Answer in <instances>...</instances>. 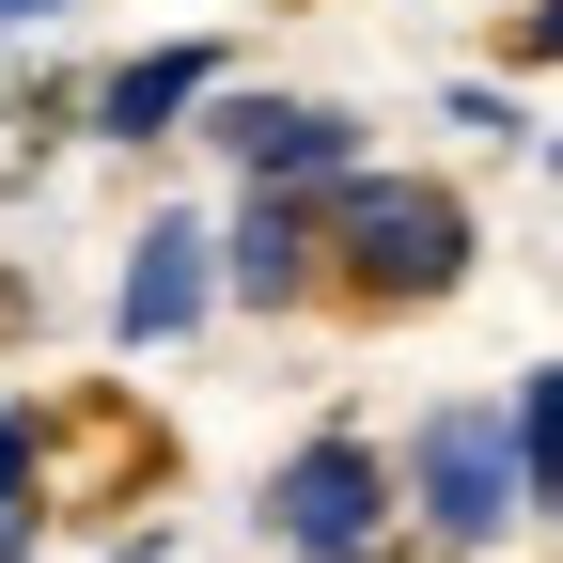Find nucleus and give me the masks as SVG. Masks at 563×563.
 Segmentation results:
<instances>
[{
  "label": "nucleus",
  "mask_w": 563,
  "mask_h": 563,
  "mask_svg": "<svg viewBox=\"0 0 563 563\" xmlns=\"http://www.w3.org/2000/svg\"><path fill=\"white\" fill-rule=\"evenodd\" d=\"M407 470H422V532H439V548H485V532L532 501V439H517V407H439Z\"/></svg>",
  "instance_id": "nucleus-1"
},
{
  "label": "nucleus",
  "mask_w": 563,
  "mask_h": 563,
  "mask_svg": "<svg viewBox=\"0 0 563 563\" xmlns=\"http://www.w3.org/2000/svg\"><path fill=\"white\" fill-rule=\"evenodd\" d=\"M329 235H344V266H361L376 298H439V282L470 266V220H454L439 188H407V173H344Z\"/></svg>",
  "instance_id": "nucleus-2"
},
{
  "label": "nucleus",
  "mask_w": 563,
  "mask_h": 563,
  "mask_svg": "<svg viewBox=\"0 0 563 563\" xmlns=\"http://www.w3.org/2000/svg\"><path fill=\"white\" fill-rule=\"evenodd\" d=\"M376 517H391V470H376L361 439H313V454H282V470H266V532L298 548V563H344Z\"/></svg>",
  "instance_id": "nucleus-3"
},
{
  "label": "nucleus",
  "mask_w": 563,
  "mask_h": 563,
  "mask_svg": "<svg viewBox=\"0 0 563 563\" xmlns=\"http://www.w3.org/2000/svg\"><path fill=\"white\" fill-rule=\"evenodd\" d=\"M220 141L251 157V188H313V173H344V157H361V125H344V110H313V95H220Z\"/></svg>",
  "instance_id": "nucleus-4"
},
{
  "label": "nucleus",
  "mask_w": 563,
  "mask_h": 563,
  "mask_svg": "<svg viewBox=\"0 0 563 563\" xmlns=\"http://www.w3.org/2000/svg\"><path fill=\"white\" fill-rule=\"evenodd\" d=\"M203 251H220V235H203V220H157V235H141V251H125V298H110V329H125V344H173V329L203 313V282H220V266H203Z\"/></svg>",
  "instance_id": "nucleus-5"
},
{
  "label": "nucleus",
  "mask_w": 563,
  "mask_h": 563,
  "mask_svg": "<svg viewBox=\"0 0 563 563\" xmlns=\"http://www.w3.org/2000/svg\"><path fill=\"white\" fill-rule=\"evenodd\" d=\"M203 79H220V63H203V47H157V63H125V79L95 95V125H110V141H157V125H173V110H188Z\"/></svg>",
  "instance_id": "nucleus-6"
},
{
  "label": "nucleus",
  "mask_w": 563,
  "mask_h": 563,
  "mask_svg": "<svg viewBox=\"0 0 563 563\" xmlns=\"http://www.w3.org/2000/svg\"><path fill=\"white\" fill-rule=\"evenodd\" d=\"M517 439H532V501H563V361L517 376Z\"/></svg>",
  "instance_id": "nucleus-7"
},
{
  "label": "nucleus",
  "mask_w": 563,
  "mask_h": 563,
  "mask_svg": "<svg viewBox=\"0 0 563 563\" xmlns=\"http://www.w3.org/2000/svg\"><path fill=\"white\" fill-rule=\"evenodd\" d=\"M32 548V422H0V563Z\"/></svg>",
  "instance_id": "nucleus-8"
},
{
  "label": "nucleus",
  "mask_w": 563,
  "mask_h": 563,
  "mask_svg": "<svg viewBox=\"0 0 563 563\" xmlns=\"http://www.w3.org/2000/svg\"><path fill=\"white\" fill-rule=\"evenodd\" d=\"M532 63H563V0H532Z\"/></svg>",
  "instance_id": "nucleus-9"
},
{
  "label": "nucleus",
  "mask_w": 563,
  "mask_h": 563,
  "mask_svg": "<svg viewBox=\"0 0 563 563\" xmlns=\"http://www.w3.org/2000/svg\"><path fill=\"white\" fill-rule=\"evenodd\" d=\"M16 16H63V0H0V32H16Z\"/></svg>",
  "instance_id": "nucleus-10"
}]
</instances>
